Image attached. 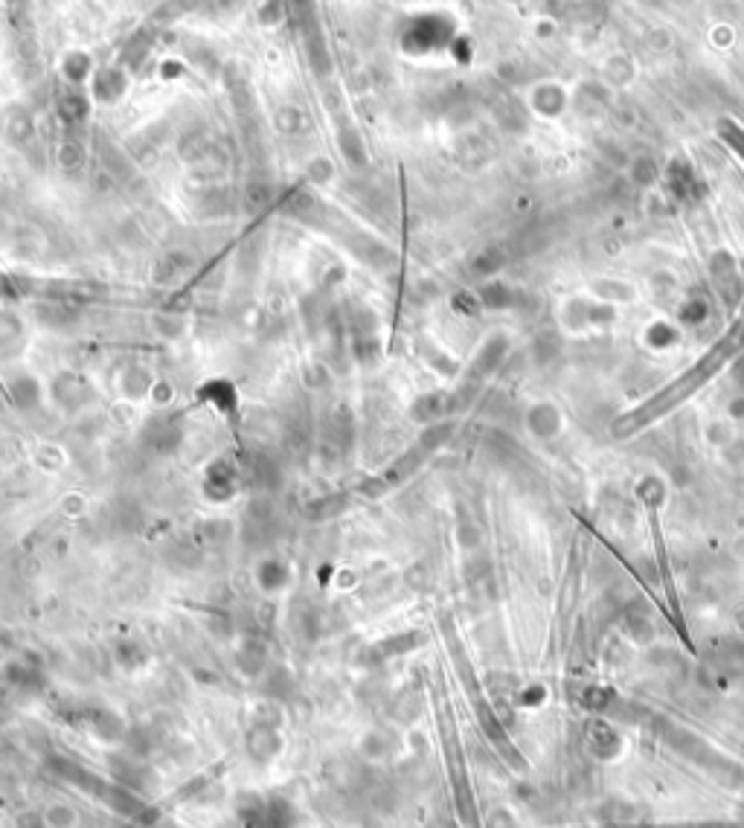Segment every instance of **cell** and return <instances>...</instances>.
Masks as SVG:
<instances>
[{
  "instance_id": "cell-7",
  "label": "cell",
  "mask_w": 744,
  "mask_h": 828,
  "mask_svg": "<svg viewBox=\"0 0 744 828\" xmlns=\"http://www.w3.org/2000/svg\"><path fill=\"white\" fill-rule=\"evenodd\" d=\"M704 442L709 445V448H716V451H724V448H730V445L736 442V436H739V427L730 422V419H724V416H716V419H709L707 424H704Z\"/></svg>"
},
{
  "instance_id": "cell-1",
  "label": "cell",
  "mask_w": 744,
  "mask_h": 828,
  "mask_svg": "<svg viewBox=\"0 0 744 828\" xmlns=\"http://www.w3.org/2000/svg\"><path fill=\"white\" fill-rule=\"evenodd\" d=\"M524 427L535 442H556L564 434V413L556 402H535L524 413Z\"/></svg>"
},
{
  "instance_id": "cell-9",
  "label": "cell",
  "mask_w": 744,
  "mask_h": 828,
  "mask_svg": "<svg viewBox=\"0 0 744 828\" xmlns=\"http://www.w3.org/2000/svg\"><path fill=\"white\" fill-rule=\"evenodd\" d=\"M645 341H648V346H655V349H669V346H675L677 334L666 323H652V329H648V334H645Z\"/></svg>"
},
{
  "instance_id": "cell-8",
  "label": "cell",
  "mask_w": 744,
  "mask_h": 828,
  "mask_svg": "<svg viewBox=\"0 0 744 828\" xmlns=\"http://www.w3.org/2000/svg\"><path fill=\"white\" fill-rule=\"evenodd\" d=\"M201 398H207V402L215 410H221V413H233L236 402H239V395H236L233 384H227V381H221V378L210 381V384H204L201 387Z\"/></svg>"
},
{
  "instance_id": "cell-3",
  "label": "cell",
  "mask_w": 744,
  "mask_h": 828,
  "mask_svg": "<svg viewBox=\"0 0 744 828\" xmlns=\"http://www.w3.org/2000/svg\"><path fill=\"white\" fill-rule=\"evenodd\" d=\"M239 480H242L239 468H233L227 459H215V463L207 468V477H204V491H207L213 500H227L236 495Z\"/></svg>"
},
{
  "instance_id": "cell-11",
  "label": "cell",
  "mask_w": 744,
  "mask_h": 828,
  "mask_svg": "<svg viewBox=\"0 0 744 828\" xmlns=\"http://www.w3.org/2000/svg\"><path fill=\"white\" fill-rule=\"evenodd\" d=\"M724 419H730L736 427L739 424H744V393H733L730 398H727V404H724V413H721Z\"/></svg>"
},
{
  "instance_id": "cell-4",
  "label": "cell",
  "mask_w": 744,
  "mask_h": 828,
  "mask_svg": "<svg viewBox=\"0 0 744 828\" xmlns=\"http://www.w3.org/2000/svg\"><path fill=\"white\" fill-rule=\"evenodd\" d=\"M178 445H181V424H175L172 419H161V422L149 424V431H146V448H149V454L166 456V454L175 451Z\"/></svg>"
},
{
  "instance_id": "cell-10",
  "label": "cell",
  "mask_w": 744,
  "mask_h": 828,
  "mask_svg": "<svg viewBox=\"0 0 744 828\" xmlns=\"http://www.w3.org/2000/svg\"><path fill=\"white\" fill-rule=\"evenodd\" d=\"M21 338V326L12 314H0V346H12Z\"/></svg>"
},
{
  "instance_id": "cell-5",
  "label": "cell",
  "mask_w": 744,
  "mask_h": 828,
  "mask_svg": "<svg viewBox=\"0 0 744 828\" xmlns=\"http://www.w3.org/2000/svg\"><path fill=\"white\" fill-rule=\"evenodd\" d=\"M242 480H247L250 486H257V488H274L277 480H279L277 463L274 459L262 456V454H253L242 466Z\"/></svg>"
},
{
  "instance_id": "cell-6",
  "label": "cell",
  "mask_w": 744,
  "mask_h": 828,
  "mask_svg": "<svg viewBox=\"0 0 744 828\" xmlns=\"http://www.w3.org/2000/svg\"><path fill=\"white\" fill-rule=\"evenodd\" d=\"M9 398H12V404L24 413L36 410L41 404V384L33 375H15L9 381Z\"/></svg>"
},
{
  "instance_id": "cell-2",
  "label": "cell",
  "mask_w": 744,
  "mask_h": 828,
  "mask_svg": "<svg viewBox=\"0 0 744 828\" xmlns=\"http://www.w3.org/2000/svg\"><path fill=\"white\" fill-rule=\"evenodd\" d=\"M53 395H56V402L65 407L68 413H76V410H82L90 402L93 390H90V384H88L82 375L65 372V375H58L53 381Z\"/></svg>"
}]
</instances>
